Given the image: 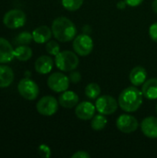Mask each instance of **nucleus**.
Wrapping results in <instances>:
<instances>
[{
  "mask_svg": "<svg viewBox=\"0 0 157 158\" xmlns=\"http://www.w3.org/2000/svg\"><path fill=\"white\" fill-rule=\"evenodd\" d=\"M45 50L49 55L56 56L60 52V46L56 41H48L45 45Z\"/></svg>",
  "mask_w": 157,
  "mask_h": 158,
  "instance_id": "nucleus-25",
  "label": "nucleus"
},
{
  "mask_svg": "<svg viewBox=\"0 0 157 158\" xmlns=\"http://www.w3.org/2000/svg\"><path fill=\"white\" fill-rule=\"evenodd\" d=\"M143 92L136 86H130L124 89L118 96V105L120 108L128 113L137 111L143 105Z\"/></svg>",
  "mask_w": 157,
  "mask_h": 158,
  "instance_id": "nucleus-1",
  "label": "nucleus"
},
{
  "mask_svg": "<svg viewBox=\"0 0 157 158\" xmlns=\"http://www.w3.org/2000/svg\"><path fill=\"white\" fill-rule=\"evenodd\" d=\"M124 1L130 6H138L143 2V0H124Z\"/></svg>",
  "mask_w": 157,
  "mask_h": 158,
  "instance_id": "nucleus-30",
  "label": "nucleus"
},
{
  "mask_svg": "<svg viewBox=\"0 0 157 158\" xmlns=\"http://www.w3.org/2000/svg\"><path fill=\"white\" fill-rule=\"evenodd\" d=\"M84 0H62V6L68 11H76L80 9Z\"/></svg>",
  "mask_w": 157,
  "mask_h": 158,
  "instance_id": "nucleus-23",
  "label": "nucleus"
},
{
  "mask_svg": "<svg viewBox=\"0 0 157 158\" xmlns=\"http://www.w3.org/2000/svg\"><path fill=\"white\" fill-rule=\"evenodd\" d=\"M155 111H156V114H157V105H156V106H155Z\"/></svg>",
  "mask_w": 157,
  "mask_h": 158,
  "instance_id": "nucleus-33",
  "label": "nucleus"
},
{
  "mask_svg": "<svg viewBox=\"0 0 157 158\" xmlns=\"http://www.w3.org/2000/svg\"><path fill=\"white\" fill-rule=\"evenodd\" d=\"M26 22V14L19 9L8 10L3 17V23L9 29H19L24 26Z\"/></svg>",
  "mask_w": 157,
  "mask_h": 158,
  "instance_id": "nucleus-6",
  "label": "nucleus"
},
{
  "mask_svg": "<svg viewBox=\"0 0 157 158\" xmlns=\"http://www.w3.org/2000/svg\"><path fill=\"white\" fill-rule=\"evenodd\" d=\"M101 94L100 86L95 82H91L85 87V95L89 99H96Z\"/></svg>",
  "mask_w": 157,
  "mask_h": 158,
  "instance_id": "nucleus-22",
  "label": "nucleus"
},
{
  "mask_svg": "<svg viewBox=\"0 0 157 158\" xmlns=\"http://www.w3.org/2000/svg\"><path fill=\"white\" fill-rule=\"evenodd\" d=\"M58 101L51 95L42 97L36 104V109L39 114L45 117L55 115L58 110Z\"/></svg>",
  "mask_w": 157,
  "mask_h": 158,
  "instance_id": "nucleus-7",
  "label": "nucleus"
},
{
  "mask_svg": "<svg viewBox=\"0 0 157 158\" xmlns=\"http://www.w3.org/2000/svg\"><path fill=\"white\" fill-rule=\"evenodd\" d=\"M47 85L55 93H63L69 86V78L61 72H55L48 77Z\"/></svg>",
  "mask_w": 157,
  "mask_h": 158,
  "instance_id": "nucleus-9",
  "label": "nucleus"
},
{
  "mask_svg": "<svg viewBox=\"0 0 157 158\" xmlns=\"http://www.w3.org/2000/svg\"><path fill=\"white\" fill-rule=\"evenodd\" d=\"M54 67V61L49 56H41L35 61V70L40 74H48Z\"/></svg>",
  "mask_w": 157,
  "mask_h": 158,
  "instance_id": "nucleus-16",
  "label": "nucleus"
},
{
  "mask_svg": "<svg viewBox=\"0 0 157 158\" xmlns=\"http://www.w3.org/2000/svg\"><path fill=\"white\" fill-rule=\"evenodd\" d=\"M96 107L93 104L84 101L78 104L75 107V114L78 118L81 120H90L95 114Z\"/></svg>",
  "mask_w": 157,
  "mask_h": 158,
  "instance_id": "nucleus-11",
  "label": "nucleus"
},
{
  "mask_svg": "<svg viewBox=\"0 0 157 158\" xmlns=\"http://www.w3.org/2000/svg\"><path fill=\"white\" fill-rule=\"evenodd\" d=\"M68 78H69L70 81H72L73 83H77L81 80V75L80 72H78L76 70H72V72L69 74Z\"/></svg>",
  "mask_w": 157,
  "mask_h": 158,
  "instance_id": "nucleus-28",
  "label": "nucleus"
},
{
  "mask_svg": "<svg viewBox=\"0 0 157 158\" xmlns=\"http://www.w3.org/2000/svg\"><path fill=\"white\" fill-rule=\"evenodd\" d=\"M149 35L151 37V39L157 43V22L153 23L150 28H149Z\"/></svg>",
  "mask_w": 157,
  "mask_h": 158,
  "instance_id": "nucleus-26",
  "label": "nucleus"
},
{
  "mask_svg": "<svg viewBox=\"0 0 157 158\" xmlns=\"http://www.w3.org/2000/svg\"><path fill=\"white\" fill-rule=\"evenodd\" d=\"M14 57V49L11 44L6 39L0 37V64L9 63Z\"/></svg>",
  "mask_w": 157,
  "mask_h": 158,
  "instance_id": "nucleus-13",
  "label": "nucleus"
},
{
  "mask_svg": "<svg viewBox=\"0 0 157 158\" xmlns=\"http://www.w3.org/2000/svg\"><path fill=\"white\" fill-rule=\"evenodd\" d=\"M59 105L64 108H73L79 104V96L73 91H65L58 97Z\"/></svg>",
  "mask_w": 157,
  "mask_h": 158,
  "instance_id": "nucleus-14",
  "label": "nucleus"
},
{
  "mask_svg": "<svg viewBox=\"0 0 157 158\" xmlns=\"http://www.w3.org/2000/svg\"><path fill=\"white\" fill-rule=\"evenodd\" d=\"M152 8L154 10V12L157 14V0H154V2L152 4Z\"/></svg>",
  "mask_w": 157,
  "mask_h": 158,
  "instance_id": "nucleus-32",
  "label": "nucleus"
},
{
  "mask_svg": "<svg viewBox=\"0 0 157 158\" xmlns=\"http://www.w3.org/2000/svg\"><path fill=\"white\" fill-rule=\"evenodd\" d=\"M127 6H128V5H127V3H126L124 0L118 1V4H117V7H118V9H121V10L125 9V7H126Z\"/></svg>",
  "mask_w": 157,
  "mask_h": 158,
  "instance_id": "nucleus-31",
  "label": "nucleus"
},
{
  "mask_svg": "<svg viewBox=\"0 0 157 158\" xmlns=\"http://www.w3.org/2000/svg\"><path fill=\"white\" fill-rule=\"evenodd\" d=\"M117 128L123 133H132L137 131L139 122L137 118L131 115L122 114L117 119Z\"/></svg>",
  "mask_w": 157,
  "mask_h": 158,
  "instance_id": "nucleus-10",
  "label": "nucleus"
},
{
  "mask_svg": "<svg viewBox=\"0 0 157 158\" xmlns=\"http://www.w3.org/2000/svg\"><path fill=\"white\" fill-rule=\"evenodd\" d=\"M31 33H32L33 41L37 44L47 43L48 41H50L52 34H53L52 29H50L49 27H47L45 25L37 27L36 29L33 30V31Z\"/></svg>",
  "mask_w": 157,
  "mask_h": 158,
  "instance_id": "nucleus-15",
  "label": "nucleus"
},
{
  "mask_svg": "<svg viewBox=\"0 0 157 158\" xmlns=\"http://www.w3.org/2000/svg\"><path fill=\"white\" fill-rule=\"evenodd\" d=\"M118 101L111 95H103L97 98L95 102L96 110L105 116L114 114L118 107Z\"/></svg>",
  "mask_w": 157,
  "mask_h": 158,
  "instance_id": "nucleus-8",
  "label": "nucleus"
},
{
  "mask_svg": "<svg viewBox=\"0 0 157 158\" xmlns=\"http://www.w3.org/2000/svg\"><path fill=\"white\" fill-rule=\"evenodd\" d=\"M143 94L145 98L149 100H155L157 99V79L152 78L143 84L142 87Z\"/></svg>",
  "mask_w": 157,
  "mask_h": 158,
  "instance_id": "nucleus-18",
  "label": "nucleus"
},
{
  "mask_svg": "<svg viewBox=\"0 0 157 158\" xmlns=\"http://www.w3.org/2000/svg\"><path fill=\"white\" fill-rule=\"evenodd\" d=\"M72 158H90L91 156L89 153H87L86 151H78L75 154L72 155Z\"/></svg>",
  "mask_w": 157,
  "mask_h": 158,
  "instance_id": "nucleus-29",
  "label": "nucleus"
},
{
  "mask_svg": "<svg viewBox=\"0 0 157 158\" xmlns=\"http://www.w3.org/2000/svg\"><path fill=\"white\" fill-rule=\"evenodd\" d=\"M55 63L58 69L68 72L75 70L79 65V57L72 51H62L59 52L55 58Z\"/></svg>",
  "mask_w": 157,
  "mask_h": 158,
  "instance_id": "nucleus-3",
  "label": "nucleus"
},
{
  "mask_svg": "<svg viewBox=\"0 0 157 158\" xmlns=\"http://www.w3.org/2000/svg\"><path fill=\"white\" fill-rule=\"evenodd\" d=\"M38 151H39L40 156H43V157H49V156H50V155H51L50 148H49L47 145H45V144H42V145H40V146H39Z\"/></svg>",
  "mask_w": 157,
  "mask_h": 158,
  "instance_id": "nucleus-27",
  "label": "nucleus"
},
{
  "mask_svg": "<svg viewBox=\"0 0 157 158\" xmlns=\"http://www.w3.org/2000/svg\"><path fill=\"white\" fill-rule=\"evenodd\" d=\"M51 29L54 37L62 43L73 40L77 33L75 24L66 17H58L55 19Z\"/></svg>",
  "mask_w": 157,
  "mask_h": 158,
  "instance_id": "nucleus-2",
  "label": "nucleus"
},
{
  "mask_svg": "<svg viewBox=\"0 0 157 158\" xmlns=\"http://www.w3.org/2000/svg\"><path fill=\"white\" fill-rule=\"evenodd\" d=\"M107 125V119L105 117V115L103 114H98V115H94L93 118H92L91 121V127L93 131H102L104 130Z\"/></svg>",
  "mask_w": 157,
  "mask_h": 158,
  "instance_id": "nucleus-21",
  "label": "nucleus"
},
{
  "mask_svg": "<svg viewBox=\"0 0 157 158\" xmlns=\"http://www.w3.org/2000/svg\"><path fill=\"white\" fill-rule=\"evenodd\" d=\"M14 56L15 57L19 60V61H27L29 60L31 56H32V50L31 47L27 46V45H19L18 46L15 50H14Z\"/></svg>",
  "mask_w": 157,
  "mask_h": 158,
  "instance_id": "nucleus-20",
  "label": "nucleus"
},
{
  "mask_svg": "<svg viewBox=\"0 0 157 158\" xmlns=\"http://www.w3.org/2000/svg\"><path fill=\"white\" fill-rule=\"evenodd\" d=\"M141 130L143 133L150 139H157V118L147 117L141 124Z\"/></svg>",
  "mask_w": 157,
  "mask_h": 158,
  "instance_id": "nucleus-12",
  "label": "nucleus"
},
{
  "mask_svg": "<svg viewBox=\"0 0 157 158\" xmlns=\"http://www.w3.org/2000/svg\"><path fill=\"white\" fill-rule=\"evenodd\" d=\"M14 80V72L8 66L0 65V88L8 87Z\"/></svg>",
  "mask_w": 157,
  "mask_h": 158,
  "instance_id": "nucleus-19",
  "label": "nucleus"
},
{
  "mask_svg": "<svg viewBox=\"0 0 157 158\" xmlns=\"http://www.w3.org/2000/svg\"><path fill=\"white\" fill-rule=\"evenodd\" d=\"M72 46L77 55L81 56H87L93 49V42L90 35L82 33L73 39Z\"/></svg>",
  "mask_w": 157,
  "mask_h": 158,
  "instance_id": "nucleus-4",
  "label": "nucleus"
},
{
  "mask_svg": "<svg viewBox=\"0 0 157 158\" xmlns=\"http://www.w3.org/2000/svg\"><path fill=\"white\" fill-rule=\"evenodd\" d=\"M33 40L32 38V33L29 31H22L20 32L17 37H16V43L23 45H27L31 44V42Z\"/></svg>",
  "mask_w": 157,
  "mask_h": 158,
  "instance_id": "nucleus-24",
  "label": "nucleus"
},
{
  "mask_svg": "<svg viewBox=\"0 0 157 158\" xmlns=\"http://www.w3.org/2000/svg\"><path fill=\"white\" fill-rule=\"evenodd\" d=\"M147 78V71L142 66H137L133 68L130 73V81L134 86L143 85Z\"/></svg>",
  "mask_w": 157,
  "mask_h": 158,
  "instance_id": "nucleus-17",
  "label": "nucleus"
},
{
  "mask_svg": "<svg viewBox=\"0 0 157 158\" xmlns=\"http://www.w3.org/2000/svg\"><path fill=\"white\" fill-rule=\"evenodd\" d=\"M18 91L19 94L26 100H35L39 95V87L36 82L30 78H23L18 84Z\"/></svg>",
  "mask_w": 157,
  "mask_h": 158,
  "instance_id": "nucleus-5",
  "label": "nucleus"
}]
</instances>
